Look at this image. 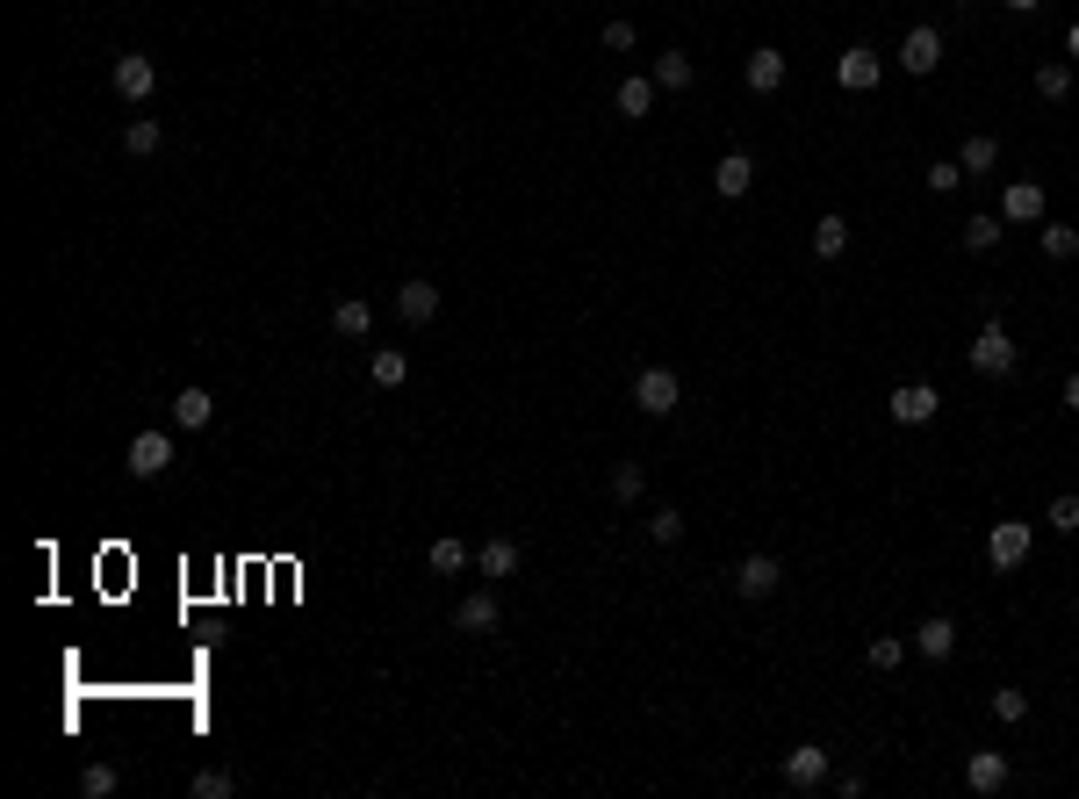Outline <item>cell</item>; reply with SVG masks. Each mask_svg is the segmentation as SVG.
<instances>
[{
  "label": "cell",
  "mask_w": 1079,
  "mask_h": 799,
  "mask_svg": "<svg viewBox=\"0 0 1079 799\" xmlns=\"http://www.w3.org/2000/svg\"><path fill=\"white\" fill-rule=\"evenodd\" d=\"M964 361H972L986 383H1000V375H1015V367H1022V346H1015V331L1000 325V317H986V325H978V339L964 346Z\"/></svg>",
  "instance_id": "obj_1"
},
{
  "label": "cell",
  "mask_w": 1079,
  "mask_h": 799,
  "mask_svg": "<svg viewBox=\"0 0 1079 799\" xmlns=\"http://www.w3.org/2000/svg\"><path fill=\"white\" fill-rule=\"evenodd\" d=\"M634 403L648 418H669L677 403H684V383H677V367H641L634 375Z\"/></svg>",
  "instance_id": "obj_2"
},
{
  "label": "cell",
  "mask_w": 1079,
  "mask_h": 799,
  "mask_svg": "<svg viewBox=\"0 0 1079 799\" xmlns=\"http://www.w3.org/2000/svg\"><path fill=\"white\" fill-rule=\"evenodd\" d=\"M878 80H886V58L864 51V44H849V51L835 58V87H842V94H871Z\"/></svg>",
  "instance_id": "obj_3"
},
{
  "label": "cell",
  "mask_w": 1079,
  "mask_h": 799,
  "mask_svg": "<svg viewBox=\"0 0 1079 799\" xmlns=\"http://www.w3.org/2000/svg\"><path fill=\"white\" fill-rule=\"evenodd\" d=\"M986 555H994V569H1022V562L1036 555V533H1029L1022 519H1000L994 533H986Z\"/></svg>",
  "instance_id": "obj_4"
},
{
  "label": "cell",
  "mask_w": 1079,
  "mask_h": 799,
  "mask_svg": "<svg viewBox=\"0 0 1079 799\" xmlns=\"http://www.w3.org/2000/svg\"><path fill=\"white\" fill-rule=\"evenodd\" d=\"M886 411H892V425H928V418L942 411V389L936 383H900Z\"/></svg>",
  "instance_id": "obj_5"
},
{
  "label": "cell",
  "mask_w": 1079,
  "mask_h": 799,
  "mask_svg": "<svg viewBox=\"0 0 1079 799\" xmlns=\"http://www.w3.org/2000/svg\"><path fill=\"white\" fill-rule=\"evenodd\" d=\"M936 66H942V30H928V22H922V30L900 36V72H907V80H928Z\"/></svg>",
  "instance_id": "obj_6"
},
{
  "label": "cell",
  "mask_w": 1079,
  "mask_h": 799,
  "mask_svg": "<svg viewBox=\"0 0 1079 799\" xmlns=\"http://www.w3.org/2000/svg\"><path fill=\"white\" fill-rule=\"evenodd\" d=\"M777 584H785V562H777V555H763V548L735 562V591H741V598H771Z\"/></svg>",
  "instance_id": "obj_7"
},
{
  "label": "cell",
  "mask_w": 1079,
  "mask_h": 799,
  "mask_svg": "<svg viewBox=\"0 0 1079 799\" xmlns=\"http://www.w3.org/2000/svg\"><path fill=\"white\" fill-rule=\"evenodd\" d=\"M122 461H130V475H138V483H159V475L173 469V439H166V433H138Z\"/></svg>",
  "instance_id": "obj_8"
},
{
  "label": "cell",
  "mask_w": 1079,
  "mask_h": 799,
  "mask_svg": "<svg viewBox=\"0 0 1079 799\" xmlns=\"http://www.w3.org/2000/svg\"><path fill=\"white\" fill-rule=\"evenodd\" d=\"M116 94H122V102H152V94H159V66L144 51H122L116 58Z\"/></svg>",
  "instance_id": "obj_9"
},
{
  "label": "cell",
  "mask_w": 1079,
  "mask_h": 799,
  "mask_svg": "<svg viewBox=\"0 0 1079 799\" xmlns=\"http://www.w3.org/2000/svg\"><path fill=\"white\" fill-rule=\"evenodd\" d=\"M828 771H835V764H828V749H813V742H799L785 756V785H791V792H821Z\"/></svg>",
  "instance_id": "obj_10"
},
{
  "label": "cell",
  "mask_w": 1079,
  "mask_h": 799,
  "mask_svg": "<svg viewBox=\"0 0 1079 799\" xmlns=\"http://www.w3.org/2000/svg\"><path fill=\"white\" fill-rule=\"evenodd\" d=\"M914 648H922L928 662H950L958 656V620H950V612H928V620L914 626Z\"/></svg>",
  "instance_id": "obj_11"
},
{
  "label": "cell",
  "mask_w": 1079,
  "mask_h": 799,
  "mask_svg": "<svg viewBox=\"0 0 1079 799\" xmlns=\"http://www.w3.org/2000/svg\"><path fill=\"white\" fill-rule=\"evenodd\" d=\"M964 785H972L978 799H994L1000 785H1008V756H1000V749H972V756H964Z\"/></svg>",
  "instance_id": "obj_12"
},
{
  "label": "cell",
  "mask_w": 1079,
  "mask_h": 799,
  "mask_svg": "<svg viewBox=\"0 0 1079 799\" xmlns=\"http://www.w3.org/2000/svg\"><path fill=\"white\" fill-rule=\"evenodd\" d=\"M749 188H755V158H749V152H727V158L713 166V195H727V202H741Z\"/></svg>",
  "instance_id": "obj_13"
},
{
  "label": "cell",
  "mask_w": 1079,
  "mask_h": 799,
  "mask_svg": "<svg viewBox=\"0 0 1079 799\" xmlns=\"http://www.w3.org/2000/svg\"><path fill=\"white\" fill-rule=\"evenodd\" d=\"M1000 216H1008V224H1044V188H1036V180H1008Z\"/></svg>",
  "instance_id": "obj_14"
},
{
  "label": "cell",
  "mask_w": 1079,
  "mask_h": 799,
  "mask_svg": "<svg viewBox=\"0 0 1079 799\" xmlns=\"http://www.w3.org/2000/svg\"><path fill=\"white\" fill-rule=\"evenodd\" d=\"M396 317H403V325H432V317H439V289H432V281H403V289H396Z\"/></svg>",
  "instance_id": "obj_15"
},
{
  "label": "cell",
  "mask_w": 1079,
  "mask_h": 799,
  "mask_svg": "<svg viewBox=\"0 0 1079 799\" xmlns=\"http://www.w3.org/2000/svg\"><path fill=\"white\" fill-rule=\"evenodd\" d=\"M209 418H216V397H209L202 383H188L180 397H173V425H180V433H202Z\"/></svg>",
  "instance_id": "obj_16"
},
{
  "label": "cell",
  "mask_w": 1079,
  "mask_h": 799,
  "mask_svg": "<svg viewBox=\"0 0 1079 799\" xmlns=\"http://www.w3.org/2000/svg\"><path fill=\"white\" fill-rule=\"evenodd\" d=\"M741 72H749L755 94H777V87H785V51H777V44H763V51H749V66H741Z\"/></svg>",
  "instance_id": "obj_17"
},
{
  "label": "cell",
  "mask_w": 1079,
  "mask_h": 799,
  "mask_svg": "<svg viewBox=\"0 0 1079 799\" xmlns=\"http://www.w3.org/2000/svg\"><path fill=\"white\" fill-rule=\"evenodd\" d=\"M490 626H497V598L490 591H468L454 606V634H490Z\"/></svg>",
  "instance_id": "obj_18"
},
{
  "label": "cell",
  "mask_w": 1079,
  "mask_h": 799,
  "mask_svg": "<svg viewBox=\"0 0 1079 799\" xmlns=\"http://www.w3.org/2000/svg\"><path fill=\"white\" fill-rule=\"evenodd\" d=\"M476 569H482V576H518V540L490 533V540L476 548Z\"/></svg>",
  "instance_id": "obj_19"
},
{
  "label": "cell",
  "mask_w": 1079,
  "mask_h": 799,
  "mask_svg": "<svg viewBox=\"0 0 1079 799\" xmlns=\"http://www.w3.org/2000/svg\"><path fill=\"white\" fill-rule=\"evenodd\" d=\"M648 80H655L662 94H684L691 80H699V66H691L684 51H662V58H655V72H648Z\"/></svg>",
  "instance_id": "obj_20"
},
{
  "label": "cell",
  "mask_w": 1079,
  "mask_h": 799,
  "mask_svg": "<svg viewBox=\"0 0 1079 799\" xmlns=\"http://www.w3.org/2000/svg\"><path fill=\"white\" fill-rule=\"evenodd\" d=\"M425 562H432L439 576H461L468 562H476V548H468V540H454V533H439V540L425 548Z\"/></svg>",
  "instance_id": "obj_21"
},
{
  "label": "cell",
  "mask_w": 1079,
  "mask_h": 799,
  "mask_svg": "<svg viewBox=\"0 0 1079 799\" xmlns=\"http://www.w3.org/2000/svg\"><path fill=\"white\" fill-rule=\"evenodd\" d=\"M331 331H339V339H367V331H375V303L345 296L339 310H331Z\"/></svg>",
  "instance_id": "obj_22"
},
{
  "label": "cell",
  "mask_w": 1079,
  "mask_h": 799,
  "mask_svg": "<svg viewBox=\"0 0 1079 799\" xmlns=\"http://www.w3.org/2000/svg\"><path fill=\"white\" fill-rule=\"evenodd\" d=\"M813 252H821V260H842V252H849V216L828 209L821 224H813Z\"/></svg>",
  "instance_id": "obj_23"
},
{
  "label": "cell",
  "mask_w": 1079,
  "mask_h": 799,
  "mask_svg": "<svg viewBox=\"0 0 1079 799\" xmlns=\"http://www.w3.org/2000/svg\"><path fill=\"white\" fill-rule=\"evenodd\" d=\"M1000 231H1008V216H1000V209H994V216H964V252H994Z\"/></svg>",
  "instance_id": "obj_24"
},
{
  "label": "cell",
  "mask_w": 1079,
  "mask_h": 799,
  "mask_svg": "<svg viewBox=\"0 0 1079 799\" xmlns=\"http://www.w3.org/2000/svg\"><path fill=\"white\" fill-rule=\"evenodd\" d=\"M159 144H166V130H159L152 116H138V122H130V130H122V152H130V158H152Z\"/></svg>",
  "instance_id": "obj_25"
},
{
  "label": "cell",
  "mask_w": 1079,
  "mask_h": 799,
  "mask_svg": "<svg viewBox=\"0 0 1079 799\" xmlns=\"http://www.w3.org/2000/svg\"><path fill=\"white\" fill-rule=\"evenodd\" d=\"M367 375H375L382 389H403V383H411V361H403V353H396V346H382L375 361H367Z\"/></svg>",
  "instance_id": "obj_26"
},
{
  "label": "cell",
  "mask_w": 1079,
  "mask_h": 799,
  "mask_svg": "<svg viewBox=\"0 0 1079 799\" xmlns=\"http://www.w3.org/2000/svg\"><path fill=\"white\" fill-rule=\"evenodd\" d=\"M648 108H655V80H619V116L641 122Z\"/></svg>",
  "instance_id": "obj_27"
},
{
  "label": "cell",
  "mask_w": 1079,
  "mask_h": 799,
  "mask_svg": "<svg viewBox=\"0 0 1079 799\" xmlns=\"http://www.w3.org/2000/svg\"><path fill=\"white\" fill-rule=\"evenodd\" d=\"M648 540H655V548H677V540H684V512H677V504L648 512Z\"/></svg>",
  "instance_id": "obj_28"
},
{
  "label": "cell",
  "mask_w": 1079,
  "mask_h": 799,
  "mask_svg": "<svg viewBox=\"0 0 1079 799\" xmlns=\"http://www.w3.org/2000/svg\"><path fill=\"white\" fill-rule=\"evenodd\" d=\"M1036 231H1044V252H1051V260H1072V252H1079V224H1051V216H1044Z\"/></svg>",
  "instance_id": "obj_29"
},
{
  "label": "cell",
  "mask_w": 1079,
  "mask_h": 799,
  "mask_svg": "<svg viewBox=\"0 0 1079 799\" xmlns=\"http://www.w3.org/2000/svg\"><path fill=\"white\" fill-rule=\"evenodd\" d=\"M641 490H648V469H641V461H619V469H612V497H619V504H634Z\"/></svg>",
  "instance_id": "obj_30"
},
{
  "label": "cell",
  "mask_w": 1079,
  "mask_h": 799,
  "mask_svg": "<svg viewBox=\"0 0 1079 799\" xmlns=\"http://www.w3.org/2000/svg\"><path fill=\"white\" fill-rule=\"evenodd\" d=\"M188 792H195V799H231V792H238V778H231V771H195Z\"/></svg>",
  "instance_id": "obj_31"
},
{
  "label": "cell",
  "mask_w": 1079,
  "mask_h": 799,
  "mask_svg": "<svg viewBox=\"0 0 1079 799\" xmlns=\"http://www.w3.org/2000/svg\"><path fill=\"white\" fill-rule=\"evenodd\" d=\"M116 785H122V771H116V764H86V771H80V792H86V799H108Z\"/></svg>",
  "instance_id": "obj_32"
},
{
  "label": "cell",
  "mask_w": 1079,
  "mask_h": 799,
  "mask_svg": "<svg viewBox=\"0 0 1079 799\" xmlns=\"http://www.w3.org/2000/svg\"><path fill=\"white\" fill-rule=\"evenodd\" d=\"M994 158H1000V144H994V138H964V152H958V166H964V174H986V166H994Z\"/></svg>",
  "instance_id": "obj_33"
},
{
  "label": "cell",
  "mask_w": 1079,
  "mask_h": 799,
  "mask_svg": "<svg viewBox=\"0 0 1079 799\" xmlns=\"http://www.w3.org/2000/svg\"><path fill=\"white\" fill-rule=\"evenodd\" d=\"M864 656H871V670H900V662H907V642H900V634H878Z\"/></svg>",
  "instance_id": "obj_34"
},
{
  "label": "cell",
  "mask_w": 1079,
  "mask_h": 799,
  "mask_svg": "<svg viewBox=\"0 0 1079 799\" xmlns=\"http://www.w3.org/2000/svg\"><path fill=\"white\" fill-rule=\"evenodd\" d=\"M1036 94H1044V102H1065V94H1072V66H1036Z\"/></svg>",
  "instance_id": "obj_35"
},
{
  "label": "cell",
  "mask_w": 1079,
  "mask_h": 799,
  "mask_svg": "<svg viewBox=\"0 0 1079 799\" xmlns=\"http://www.w3.org/2000/svg\"><path fill=\"white\" fill-rule=\"evenodd\" d=\"M994 720L1022 728V720H1029V692H994Z\"/></svg>",
  "instance_id": "obj_36"
},
{
  "label": "cell",
  "mask_w": 1079,
  "mask_h": 799,
  "mask_svg": "<svg viewBox=\"0 0 1079 799\" xmlns=\"http://www.w3.org/2000/svg\"><path fill=\"white\" fill-rule=\"evenodd\" d=\"M958 180H972L958 158H936V166H928V188H936V195H958Z\"/></svg>",
  "instance_id": "obj_37"
},
{
  "label": "cell",
  "mask_w": 1079,
  "mask_h": 799,
  "mask_svg": "<svg viewBox=\"0 0 1079 799\" xmlns=\"http://www.w3.org/2000/svg\"><path fill=\"white\" fill-rule=\"evenodd\" d=\"M1051 533H1079V497H1051Z\"/></svg>",
  "instance_id": "obj_38"
},
{
  "label": "cell",
  "mask_w": 1079,
  "mask_h": 799,
  "mask_svg": "<svg viewBox=\"0 0 1079 799\" xmlns=\"http://www.w3.org/2000/svg\"><path fill=\"white\" fill-rule=\"evenodd\" d=\"M605 51H634V22H626V15L605 22Z\"/></svg>",
  "instance_id": "obj_39"
},
{
  "label": "cell",
  "mask_w": 1079,
  "mask_h": 799,
  "mask_svg": "<svg viewBox=\"0 0 1079 799\" xmlns=\"http://www.w3.org/2000/svg\"><path fill=\"white\" fill-rule=\"evenodd\" d=\"M1065 411H1079V375H1065Z\"/></svg>",
  "instance_id": "obj_40"
},
{
  "label": "cell",
  "mask_w": 1079,
  "mask_h": 799,
  "mask_svg": "<svg viewBox=\"0 0 1079 799\" xmlns=\"http://www.w3.org/2000/svg\"><path fill=\"white\" fill-rule=\"evenodd\" d=\"M1000 8H1015V15H1036V8H1044V0H1000Z\"/></svg>",
  "instance_id": "obj_41"
},
{
  "label": "cell",
  "mask_w": 1079,
  "mask_h": 799,
  "mask_svg": "<svg viewBox=\"0 0 1079 799\" xmlns=\"http://www.w3.org/2000/svg\"><path fill=\"white\" fill-rule=\"evenodd\" d=\"M1065 58H1079V22H1072V30H1065Z\"/></svg>",
  "instance_id": "obj_42"
}]
</instances>
